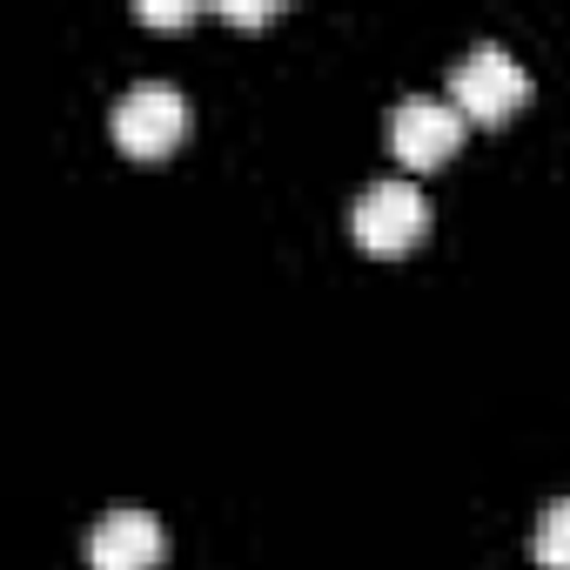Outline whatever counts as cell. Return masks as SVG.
<instances>
[{
	"mask_svg": "<svg viewBox=\"0 0 570 570\" xmlns=\"http://www.w3.org/2000/svg\"><path fill=\"white\" fill-rule=\"evenodd\" d=\"M222 21H235V28H268L275 21V8H215Z\"/></svg>",
	"mask_w": 570,
	"mask_h": 570,
	"instance_id": "ba28073f",
	"label": "cell"
},
{
	"mask_svg": "<svg viewBox=\"0 0 570 570\" xmlns=\"http://www.w3.org/2000/svg\"><path fill=\"white\" fill-rule=\"evenodd\" d=\"M181 135H188V101H181V88L141 81V88H128V95L115 101V148H121V155L161 161Z\"/></svg>",
	"mask_w": 570,
	"mask_h": 570,
	"instance_id": "3957f363",
	"label": "cell"
},
{
	"mask_svg": "<svg viewBox=\"0 0 570 570\" xmlns=\"http://www.w3.org/2000/svg\"><path fill=\"white\" fill-rule=\"evenodd\" d=\"M530 557H537L543 570H570V497H557V503L537 517V530H530Z\"/></svg>",
	"mask_w": 570,
	"mask_h": 570,
	"instance_id": "8992f818",
	"label": "cell"
},
{
	"mask_svg": "<svg viewBox=\"0 0 570 570\" xmlns=\"http://www.w3.org/2000/svg\"><path fill=\"white\" fill-rule=\"evenodd\" d=\"M463 108L456 101H443V95H410V101H396V115H390V148H396V161L403 168H443L456 148H463Z\"/></svg>",
	"mask_w": 570,
	"mask_h": 570,
	"instance_id": "277c9868",
	"label": "cell"
},
{
	"mask_svg": "<svg viewBox=\"0 0 570 570\" xmlns=\"http://www.w3.org/2000/svg\"><path fill=\"white\" fill-rule=\"evenodd\" d=\"M135 21H141V28H188L195 8H135Z\"/></svg>",
	"mask_w": 570,
	"mask_h": 570,
	"instance_id": "52a82bcc",
	"label": "cell"
},
{
	"mask_svg": "<svg viewBox=\"0 0 570 570\" xmlns=\"http://www.w3.org/2000/svg\"><path fill=\"white\" fill-rule=\"evenodd\" d=\"M450 101L463 108V121L503 128V121L530 101V75H523L497 41H483V48H470V55L456 61V75H450Z\"/></svg>",
	"mask_w": 570,
	"mask_h": 570,
	"instance_id": "7a4b0ae2",
	"label": "cell"
},
{
	"mask_svg": "<svg viewBox=\"0 0 570 570\" xmlns=\"http://www.w3.org/2000/svg\"><path fill=\"white\" fill-rule=\"evenodd\" d=\"M350 235H356L363 255L396 262V255H410V248L430 235V202L416 195V181H376V188L356 195V208H350Z\"/></svg>",
	"mask_w": 570,
	"mask_h": 570,
	"instance_id": "6da1fadb",
	"label": "cell"
},
{
	"mask_svg": "<svg viewBox=\"0 0 570 570\" xmlns=\"http://www.w3.org/2000/svg\"><path fill=\"white\" fill-rule=\"evenodd\" d=\"M168 530L148 510H108L88 530V570H161Z\"/></svg>",
	"mask_w": 570,
	"mask_h": 570,
	"instance_id": "5b68a950",
	"label": "cell"
}]
</instances>
